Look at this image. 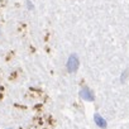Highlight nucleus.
<instances>
[{"mask_svg": "<svg viewBox=\"0 0 129 129\" xmlns=\"http://www.w3.org/2000/svg\"><path fill=\"white\" fill-rule=\"evenodd\" d=\"M27 7H28V9H29V10H30V9H33V4H32L30 0H28V2H27Z\"/></svg>", "mask_w": 129, "mask_h": 129, "instance_id": "nucleus-5", "label": "nucleus"}, {"mask_svg": "<svg viewBox=\"0 0 129 129\" xmlns=\"http://www.w3.org/2000/svg\"><path fill=\"white\" fill-rule=\"evenodd\" d=\"M128 74H129V72H128V70H125V71H124V72L121 74V77H120V82H123V84L125 82V80H126V77L129 76Z\"/></svg>", "mask_w": 129, "mask_h": 129, "instance_id": "nucleus-4", "label": "nucleus"}, {"mask_svg": "<svg viewBox=\"0 0 129 129\" xmlns=\"http://www.w3.org/2000/svg\"><path fill=\"white\" fill-rule=\"evenodd\" d=\"M79 66H80V61H79V57L77 54H71L67 59V63H66V67H67V71L70 74L72 72H76L79 70Z\"/></svg>", "mask_w": 129, "mask_h": 129, "instance_id": "nucleus-1", "label": "nucleus"}, {"mask_svg": "<svg viewBox=\"0 0 129 129\" xmlns=\"http://www.w3.org/2000/svg\"><path fill=\"white\" fill-rule=\"evenodd\" d=\"M94 121L96 123L98 126H100V128H106V121H105V119H103L99 114H95V115H94Z\"/></svg>", "mask_w": 129, "mask_h": 129, "instance_id": "nucleus-3", "label": "nucleus"}, {"mask_svg": "<svg viewBox=\"0 0 129 129\" xmlns=\"http://www.w3.org/2000/svg\"><path fill=\"white\" fill-rule=\"evenodd\" d=\"M80 96L81 99L86 100V101H94L95 96H94V92L90 90L89 86H84L81 90H80Z\"/></svg>", "mask_w": 129, "mask_h": 129, "instance_id": "nucleus-2", "label": "nucleus"}]
</instances>
